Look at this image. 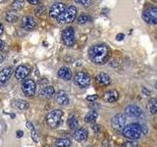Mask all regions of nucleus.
<instances>
[{"instance_id": "12", "label": "nucleus", "mask_w": 157, "mask_h": 147, "mask_svg": "<svg viewBox=\"0 0 157 147\" xmlns=\"http://www.w3.org/2000/svg\"><path fill=\"white\" fill-rule=\"evenodd\" d=\"M21 26L23 28H25L26 31H32V29L36 28V22L32 16H26L22 19Z\"/></svg>"}, {"instance_id": "20", "label": "nucleus", "mask_w": 157, "mask_h": 147, "mask_svg": "<svg viewBox=\"0 0 157 147\" xmlns=\"http://www.w3.org/2000/svg\"><path fill=\"white\" fill-rule=\"evenodd\" d=\"M54 93H55L54 87L51 85H47L40 90V96L43 98H50L54 95Z\"/></svg>"}, {"instance_id": "26", "label": "nucleus", "mask_w": 157, "mask_h": 147, "mask_svg": "<svg viewBox=\"0 0 157 147\" xmlns=\"http://www.w3.org/2000/svg\"><path fill=\"white\" fill-rule=\"evenodd\" d=\"M5 20L9 23H15L18 21V15L14 12H8L5 16Z\"/></svg>"}, {"instance_id": "3", "label": "nucleus", "mask_w": 157, "mask_h": 147, "mask_svg": "<svg viewBox=\"0 0 157 147\" xmlns=\"http://www.w3.org/2000/svg\"><path fill=\"white\" fill-rule=\"evenodd\" d=\"M64 113L62 110L55 109L49 112L46 116V123L49 127L51 129H56L62 124V119H63Z\"/></svg>"}, {"instance_id": "1", "label": "nucleus", "mask_w": 157, "mask_h": 147, "mask_svg": "<svg viewBox=\"0 0 157 147\" xmlns=\"http://www.w3.org/2000/svg\"><path fill=\"white\" fill-rule=\"evenodd\" d=\"M91 61L96 65H103L105 64L110 56V50L104 44H96L90 47L88 51Z\"/></svg>"}, {"instance_id": "14", "label": "nucleus", "mask_w": 157, "mask_h": 147, "mask_svg": "<svg viewBox=\"0 0 157 147\" xmlns=\"http://www.w3.org/2000/svg\"><path fill=\"white\" fill-rule=\"evenodd\" d=\"M95 81L101 86H107L111 83V77L106 73H100L95 76Z\"/></svg>"}, {"instance_id": "18", "label": "nucleus", "mask_w": 157, "mask_h": 147, "mask_svg": "<svg viewBox=\"0 0 157 147\" xmlns=\"http://www.w3.org/2000/svg\"><path fill=\"white\" fill-rule=\"evenodd\" d=\"M87 137H88V131L86 129H83V127H81V129L77 130L75 131V134H74V138L78 142L86 140Z\"/></svg>"}, {"instance_id": "21", "label": "nucleus", "mask_w": 157, "mask_h": 147, "mask_svg": "<svg viewBox=\"0 0 157 147\" xmlns=\"http://www.w3.org/2000/svg\"><path fill=\"white\" fill-rule=\"evenodd\" d=\"M97 117H98L97 112L95 110H91L88 113H86V115L85 116V121H86V123H90V124H91V123H94L96 121Z\"/></svg>"}, {"instance_id": "27", "label": "nucleus", "mask_w": 157, "mask_h": 147, "mask_svg": "<svg viewBox=\"0 0 157 147\" xmlns=\"http://www.w3.org/2000/svg\"><path fill=\"white\" fill-rule=\"evenodd\" d=\"M24 6V2L22 0H15V1L11 4V8L13 10H21Z\"/></svg>"}, {"instance_id": "24", "label": "nucleus", "mask_w": 157, "mask_h": 147, "mask_svg": "<svg viewBox=\"0 0 157 147\" xmlns=\"http://www.w3.org/2000/svg\"><path fill=\"white\" fill-rule=\"evenodd\" d=\"M148 110L150 114H156L157 113V98H152L148 103Z\"/></svg>"}, {"instance_id": "41", "label": "nucleus", "mask_w": 157, "mask_h": 147, "mask_svg": "<svg viewBox=\"0 0 157 147\" xmlns=\"http://www.w3.org/2000/svg\"><path fill=\"white\" fill-rule=\"evenodd\" d=\"M155 88H156V89H157V81L155 82Z\"/></svg>"}, {"instance_id": "23", "label": "nucleus", "mask_w": 157, "mask_h": 147, "mask_svg": "<svg viewBox=\"0 0 157 147\" xmlns=\"http://www.w3.org/2000/svg\"><path fill=\"white\" fill-rule=\"evenodd\" d=\"M55 144H56L57 147H70L71 144H72V142L69 138H65V137H64V138L56 139Z\"/></svg>"}, {"instance_id": "29", "label": "nucleus", "mask_w": 157, "mask_h": 147, "mask_svg": "<svg viewBox=\"0 0 157 147\" xmlns=\"http://www.w3.org/2000/svg\"><path fill=\"white\" fill-rule=\"evenodd\" d=\"M75 1L78 4H80V5H82V6H85V7L90 6V5L91 4V0H75Z\"/></svg>"}, {"instance_id": "33", "label": "nucleus", "mask_w": 157, "mask_h": 147, "mask_svg": "<svg viewBox=\"0 0 157 147\" xmlns=\"http://www.w3.org/2000/svg\"><path fill=\"white\" fill-rule=\"evenodd\" d=\"M141 91H142V93H144V94L146 95V96H149V95H150V90H149V89H147L146 87H142V88H141Z\"/></svg>"}, {"instance_id": "37", "label": "nucleus", "mask_w": 157, "mask_h": 147, "mask_svg": "<svg viewBox=\"0 0 157 147\" xmlns=\"http://www.w3.org/2000/svg\"><path fill=\"white\" fill-rule=\"evenodd\" d=\"M3 32H4V27H3V24L0 23V36H2Z\"/></svg>"}, {"instance_id": "15", "label": "nucleus", "mask_w": 157, "mask_h": 147, "mask_svg": "<svg viewBox=\"0 0 157 147\" xmlns=\"http://www.w3.org/2000/svg\"><path fill=\"white\" fill-rule=\"evenodd\" d=\"M55 101L61 106H66L69 104V97L65 90H59L55 95Z\"/></svg>"}, {"instance_id": "38", "label": "nucleus", "mask_w": 157, "mask_h": 147, "mask_svg": "<svg viewBox=\"0 0 157 147\" xmlns=\"http://www.w3.org/2000/svg\"><path fill=\"white\" fill-rule=\"evenodd\" d=\"M3 48H4V42L0 39V51L3 50Z\"/></svg>"}, {"instance_id": "28", "label": "nucleus", "mask_w": 157, "mask_h": 147, "mask_svg": "<svg viewBox=\"0 0 157 147\" xmlns=\"http://www.w3.org/2000/svg\"><path fill=\"white\" fill-rule=\"evenodd\" d=\"M88 21V17L87 15L85 13H82L80 16H78V24H85Z\"/></svg>"}, {"instance_id": "25", "label": "nucleus", "mask_w": 157, "mask_h": 147, "mask_svg": "<svg viewBox=\"0 0 157 147\" xmlns=\"http://www.w3.org/2000/svg\"><path fill=\"white\" fill-rule=\"evenodd\" d=\"M14 105H15V107L17 108V109L21 110V111L28 109V107H29L28 103L26 101H24V100H16L14 103Z\"/></svg>"}, {"instance_id": "8", "label": "nucleus", "mask_w": 157, "mask_h": 147, "mask_svg": "<svg viewBox=\"0 0 157 147\" xmlns=\"http://www.w3.org/2000/svg\"><path fill=\"white\" fill-rule=\"evenodd\" d=\"M142 19H144V21L148 24H157V7L146 9L145 11L142 13Z\"/></svg>"}, {"instance_id": "10", "label": "nucleus", "mask_w": 157, "mask_h": 147, "mask_svg": "<svg viewBox=\"0 0 157 147\" xmlns=\"http://www.w3.org/2000/svg\"><path fill=\"white\" fill-rule=\"evenodd\" d=\"M66 11V5L65 3L57 2L54 3L49 9V16L51 18H59L61 15Z\"/></svg>"}, {"instance_id": "36", "label": "nucleus", "mask_w": 157, "mask_h": 147, "mask_svg": "<svg viewBox=\"0 0 157 147\" xmlns=\"http://www.w3.org/2000/svg\"><path fill=\"white\" fill-rule=\"evenodd\" d=\"M27 1L32 5H38L39 4V0H27Z\"/></svg>"}, {"instance_id": "13", "label": "nucleus", "mask_w": 157, "mask_h": 147, "mask_svg": "<svg viewBox=\"0 0 157 147\" xmlns=\"http://www.w3.org/2000/svg\"><path fill=\"white\" fill-rule=\"evenodd\" d=\"M29 72H31V70H29V67L21 65L17 67L16 71H15V77H16L17 80L21 81V80H24V78H26L29 75Z\"/></svg>"}, {"instance_id": "30", "label": "nucleus", "mask_w": 157, "mask_h": 147, "mask_svg": "<svg viewBox=\"0 0 157 147\" xmlns=\"http://www.w3.org/2000/svg\"><path fill=\"white\" fill-rule=\"evenodd\" d=\"M121 147H137V143L136 141H126L121 145Z\"/></svg>"}, {"instance_id": "5", "label": "nucleus", "mask_w": 157, "mask_h": 147, "mask_svg": "<svg viewBox=\"0 0 157 147\" xmlns=\"http://www.w3.org/2000/svg\"><path fill=\"white\" fill-rule=\"evenodd\" d=\"M62 40L68 47H72L75 44V31L72 27H67L63 29Z\"/></svg>"}, {"instance_id": "34", "label": "nucleus", "mask_w": 157, "mask_h": 147, "mask_svg": "<svg viewBox=\"0 0 157 147\" xmlns=\"http://www.w3.org/2000/svg\"><path fill=\"white\" fill-rule=\"evenodd\" d=\"M124 38H125V34L124 33H118L117 36H116V39H117L118 41H121Z\"/></svg>"}, {"instance_id": "4", "label": "nucleus", "mask_w": 157, "mask_h": 147, "mask_svg": "<svg viewBox=\"0 0 157 147\" xmlns=\"http://www.w3.org/2000/svg\"><path fill=\"white\" fill-rule=\"evenodd\" d=\"M77 13H78L77 8L75 6H70L68 9H66V11L60 17L57 18V21L60 24H70L75 21V19L77 17Z\"/></svg>"}, {"instance_id": "16", "label": "nucleus", "mask_w": 157, "mask_h": 147, "mask_svg": "<svg viewBox=\"0 0 157 147\" xmlns=\"http://www.w3.org/2000/svg\"><path fill=\"white\" fill-rule=\"evenodd\" d=\"M125 113L129 117H140L142 114V110L136 105H129L126 107Z\"/></svg>"}, {"instance_id": "7", "label": "nucleus", "mask_w": 157, "mask_h": 147, "mask_svg": "<svg viewBox=\"0 0 157 147\" xmlns=\"http://www.w3.org/2000/svg\"><path fill=\"white\" fill-rule=\"evenodd\" d=\"M36 90V85L34 82L33 80H31V78H27L22 83V91L26 96L28 97H32L34 95Z\"/></svg>"}, {"instance_id": "42", "label": "nucleus", "mask_w": 157, "mask_h": 147, "mask_svg": "<svg viewBox=\"0 0 157 147\" xmlns=\"http://www.w3.org/2000/svg\"><path fill=\"white\" fill-rule=\"evenodd\" d=\"M2 2H5V0H0V3H2Z\"/></svg>"}, {"instance_id": "22", "label": "nucleus", "mask_w": 157, "mask_h": 147, "mask_svg": "<svg viewBox=\"0 0 157 147\" xmlns=\"http://www.w3.org/2000/svg\"><path fill=\"white\" fill-rule=\"evenodd\" d=\"M68 126L70 127L71 130H75L78 129V119L76 118V116L74 115H70V117L68 118Z\"/></svg>"}, {"instance_id": "17", "label": "nucleus", "mask_w": 157, "mask_h": 147, "mask_svg": "<svg viewBox=\"0 0 157 147\" xmlns=\"http://www.w3.org/2000/svg\"><path fill=\"white\" fill-rule=\"evenodd\" d=\"M103 99L108 103H114L119 99V93L117 90H108L103 94Z\"/></svg>"}, {"instance_id": "19", "label": "nucleus", "mask_w": 157, "mask_h": 147, "mask_svg": "<svg viewBox=\"0 0 157 147\" xmlns=\"http://www.w3.org/2000/svg\"><path fill=\"white\" fill-rule=\"evenodd\" d=\"M58 77L64 81H70L72 78V72L68 67H62L58 71Z\"/></svg>"}, {"instance_id": "11", "label": "nucleus", "mask_w": 157, "mask_h": 147, "mask_svg": "<svg viewBox=\"0 0 157 147\" xmlns=\"http://www.w3.org/2000/svg\"><path fill=\"white\" fill-rule=\"evenodd\" d=\"M12 67H5L0 71V86H3L7 83L12 76Z\"/></svg>"}, {"instance_id": "35", "label": "nucleus", "mask_w": 157, "mask_h": 147, "mask_svg": "<svg viewBox=\"0 0 157 147\" xmlns=\"http://www.w3.org/2000/svg\"><path fill=\"white\" fill-rule=\"evenodd\" d=\"M92 130H93V131L95 132V134H98V132H99V126H98V125H93L92 126Z\"/></svg>"}, {"instance_id": "6", "label": "nucleus", "mask_w": 157, "mask_h": 147, "mask_svg": "<svg viewBox=\"0 0 157 147\" xmlns=\"http://www.w3.org/2000/svg\"><path fill=\"white\" fill-rule=\"evenodd\" d=\"M74 81H75V83L78 87L85 88L90 85V77L88 74L85 72H78L75 75V77H74Z\"/></svg>"}, {"instance_id": "40", "label": "nucleus", "mask_w": 157, "mask_h": 147, "mask_svg": "<svg viewBox=\"0 0 157 147\" xmlns=\"http://www.w3.org/2000/svg\"><path fill=\"white\" fill-rule=\"evenodd\" d=\"M3 60H4V57H3V55H1V54H0V64L3 62Z\"/></svg>"}, {"instance_id": "2", "label": "nucleus", "mask_w": 157, "mask_h": 147, "mask_svg": "<svg viewBox=\"0 0 157 147\" xmlns=\"http://www.w3.org/2000/svg\"><path fill=\"white\" fill-rule=\"evenodd\" d=\"M146 131L147 130L144 126H141L137 123H134V124H130L125 126V129L123 130V135L128 139L136 140L142 134H145Z\"/></svg>"}, {"instance_id": "39", "label": "nucleus", "mask_w": 157, "mask_h": 147, "mask_svg": "<svg viewBox=\"0 0 157 147\" xmlns=\"http://www.w3.org/2000/svg\"><path fill=\"white\" fill-rule=\"evenodd\" d=\"M17 136H18V137H22V136H23V131L19 130V131L17 132Z\"/></svg>"}, {"instance_id": "31", "label": "nucleus", "mask_w": 157, "mask_h": 147, "mask_svg": "<svg viewBox=\"0 0 157 147\" xmlns=\"http://www.w3.org/2000/svg\"><path fill=\"white\" fill-rule=\"evenodd\" d=\"M97 98H98V96H97L96 94H92V95H88V96H86V100H87V101H90V102H94V101L97 100Z\"/></svg>"}, {"instance_id": "32", "label": "nucleus", "mask_w": 157, "mask_h": 147, "mask_svg": "<svg viewBox=\"0 0 157 147\" xmlns=\"http://www.w3.org/2000/svg\"><path fill=\"white\" fill-rule=\"evenodd\" d=\"M43 11H44V7L43 6H39V7H37L36 9V14L38 16V15H41L43 13Z\"/></svg>"}, {"instance_id": "9", "label": "nucleus", "mask_w": 157, "mask_h": 147, "mask_svg": "<svg viewBox=\"0 0 157 147\" xmlns=\"http://www.w3.org/2000/svg\"><path fill=\"white\" fill-rule=\"evenodd\" d=\"M127 119L124 115L122 114H117L112 118L111 121V126L116 131H121L125 129L126 126Z\"/></svg>"}]
</instances>
